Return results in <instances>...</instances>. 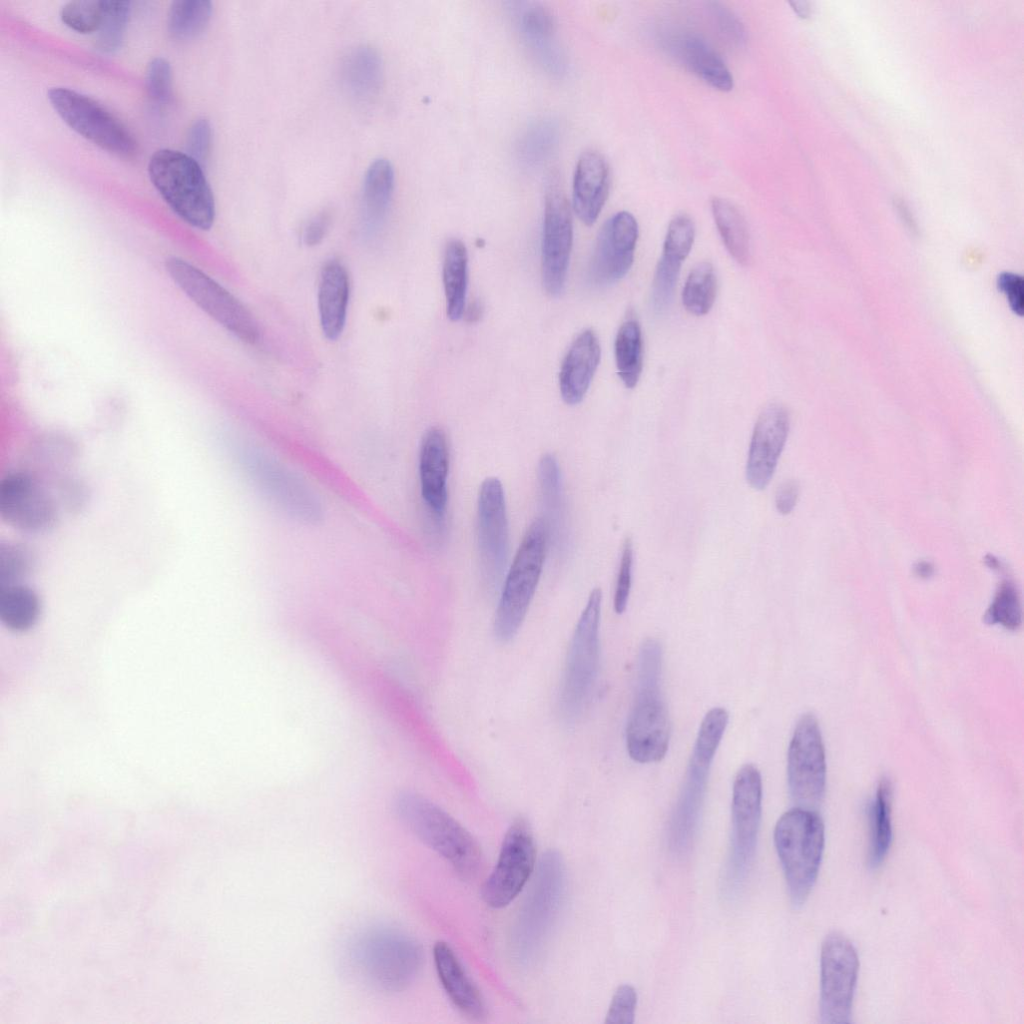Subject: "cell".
<instances>
[{
    "mask_svg": "<svg viewBox=\"0 0 1024 1024\" xmlns=\"http://www.w3.org/2000/svg\"><path fill=\"white\" fill-rule=\"evenodd\" d=\"M601 358L599 339L591 329L583 330L572 342L559 372V389L568 405L585 397Z\"/></svg>",
    "mask_w": 1024,
    "mask_h": 1024,
    "instance_id": "cell-23",
    "label": "cell"
},
{
    "mask_svg": "<svg viewBox=\"0 0 1024 1024\" xmlns=\"http://www.w3.org/2000/svg\"><path fill=\"white\" fill-rule=\"evenodd\" d=\"M638 234V223L627 211L617 212L603 224L589 268L595 284H613L628 273L634 261Z\"/></svg>",
    "mask_w": 1024,
    "mask_h": 1024,
    "instance_id": "cell-19",
    "label": "cell"
},
{
    "mask_svg": "<svg viewBox=\"0 0 1024 1024\" xmlns=\"http://www.w3.org/2000/svg\"><path fill=\"white\" fill-rule=\"evenodd\" d=\"M350 297V280L346 267L338 260L327 261L320 272L318 310L324 336L331 341L340 337L345 327Z\"/></svg>",
    "mask_w": 1024,
    "mask_h": 1024,
    "instance_id": "cell-26",
    "label": "cell"
},
{
    "mask_svg": "<svg viewBox=\"0 0 1024 1024\" xmlns=\"http://www.w3.org/2000/svg\"><path fill=\"white\" fill-rule=\"evenodd\" d=\"M433 956L439 980L452 1003L467 1017L483 1020L487 1015L485 1000L452 948L439 941Z\"/></svg>",
    "mask_w": 1024,
    "mask_h": 1024,
    "instance_id": "cell-25",
    "label": "cell"
},
{
    "mask_svg": "<svg viewBox=\"0 0 1024 1024\" xmlns=\"http://www.w3.org/2000/svg\"><path fill=\"white\" fill-rule=\"evenodd\" d=\"M859 959L853 944L840 933L823 941L820 956V1002L822 1023L851 1022Z\"/></svg>",
    "mask_w": 1024,
    "mask_h": 1024,
    "instance_id": "cell-14",
    "label": "cell"
},
{
    "mask_svg": "<svg viewBox=\"0 0 1024 1024\" xmlns=\"http://www.w3.org/2000/svg\"><path fill=\"white\" fill-rule=\"evenodd\" d=\"M363 972L386 991H400L417 977L423 950L410 936L394 931L370 934L356 948Z\"/></svg>",
    "mask_w": 1024,
    "mask_h": 1024,
    "instance_id": "cell-12",
    "label": "cell"
},
{
    "mask_svg": "<svg viewBox=\"0 0 1024 1024\" xmlns=\"http://www.w3.org/2000/svg\"><path fill=\"white\" fill-rule=\"evenodd\" d=\"M47 97L58 116L94 145L121 157L137 151L130 130L94 99L66 87L49 89Z\"/></svg>",
    "mask_w": 1024,
    "mask_h": 1024,
    "instance_id": "cell-11",
    "label": "cell"
},
{
    "mask_svg": "<svg viewBox=\"0 0 1024 1024\" xmlns=\"http://www.w3.org/2000/svg\"><path fill=\"white\" fill-rule=\"evenodd\" d=\"M661 670V645L647 639L638 655L635 696L625 732L627 752L638 763L661 761L669 746L670 721Z\"/></svg>",
    "mask_w": 1024,
    "mask_h": 1024,
    "instance_id": "cell-1",
    "label": "cell"
},
{
    "mask_svg": "<svg viewBox=\"0 0 1024 1024\" xmlns=\"http://www.w3.org/2000/svg\"><path fill=\"white\" fill-rule=\"evenodd\" d=\"M442 278L446 313L451 321L463 318L468 282V253L464 243L450 240L445 248Z\"/></svg>",
    "mask_w": 1024,
    "mask_h": 1024,
    "instance_id": "cell-30",
    "label": "cell"
},
{
    "mask_svg": "<svg viewBox=\"0 0 1024 1024\" xmlns=\"http://www.w3.org/2000/svg\"><path fill=\"white\" fill-rule=\"evenodd\" d=\"M800 493L798 481L789 479L783 482L775 494V507L782 515L790 514L795 508Z\"/></svg>",
    "mask_w": 1024,
    "mask_h": 1024,
    "instance_id": "cell-49",
    "label": "cell"
},
{
    "mask_svg": "<svg viewBox=\"0 0 1024 1024\" xmlns=\"http://www.w3.org/2000/svg\"><path fill=\"white\" fill-rule=\"evenodd\" d=\"M794 12L801 18H807L810 15L811 8L810 3L806 1H793L789 3Z\"/></svg>",
    "mask_w": 1024,
    "mask_h": 1024,
    "instance_id": "cell-54",
    "label": "cell"
},
{
    "mask_svg": "<svg viewBox=\"0 0 1024 1024\" xmlns=\"http://www.w3.org/2000/svg\"><path fill=\"white\" fill-rule=\"evenodd\" d=\"M633 569V543L631 538L623 542L620 563L617 573L613 606L617 614H622L627 607L631 590Z\"/></svg>",
    "mask_w": 1024,
    "mask_h": 1024,
    "instance_id": "cell-44",
    "label": "cell"
},
{
    "mask_svg": "<svg viewBox=\"0 0 1024 1024\" xmlns=\"http://www.w3.org/2000/svg\"><path fill=\"white\" fill-rule=\"evenodd\" d=\"M637 1006V993L628 984L620 985L610 1002L605 1023L632 1024Z\"/></svg>",
    "mask_w": 1024,
    "mask_h": 1024,
    "instance_id": "cell-45",
    "label": "cell"
},
{
    "mask_svg": "<svg viewBox=\"0 0 1024 1024\" xmlns=\"http://www.w3.org/2000/svg\"><path fill=\"white\" fill-rule=\"evenodd\" d=\"M556 137L551 124L540 123L527 132L523 142V152L532 161H537L548 153Z\"/></svg>",
    "mask_w": 1024,
    "mask_h": 1024,
    "instance_id": "cell-47",
    "label": "cell"
},
{
    "mask_svg": "<svg viewBox=\"0 0 1024 1024\" xmlns=\"http://www.w3.org/2000/svg\"><path fill=\"white\" fill-rule=\"evenodd\" d=\"M997 286L1005 295L1011 310L1018 316L1024 310V281L1020 275L1003 272L997 278Z\"/></svg>",
    "mask_w": 1024,
    "mask_h": 1024,
    "instance_id": "cell-48",
    "label": "cell"
},
{
    "mask_svg": "<svg viewBox=\"0 0 1024 1024\" xmlns=\"http://www.w3.org/2000/svg\"><path fill=\"white\" fill-rule=\"evenodd\" d=\"M382 76V59L371 46L355 48L343 62L342 78L345 87L358 99L373 96L380 88Z\"/></svg>",
    "mask_w": 1024,
    "mask_h": 1024,
    "instance_id": "cell-31",
    "label": "cell"
},
{
    "mask_svg": "<svg viewBox=\"0 0 1024 1024\" xmlns=\"http://www.w3.org/2000/svg\"><path fill=\"white\" fill-rule=\"evenodd\" d=\"M516 12V24L530 49L544 65L552 70L560 69L562 61L555 42V25L551 13L537 3H522Z\"/></svg>",
    "mask_w": 1024,
    "mask_h": 1024,
    "instance_id": "cell-27",
    "label": "cell"
},
{
    "mask_svg": "<svg viewBox=\"0 0 1024 1024\" xmlns=\"http://www.w3.org/2000/svg\"><path fill=\"white\" fill-rule=\"evenodd\" d=\"M714 10L721 31L734 41L740 42L743 39V29L740 22L722 7L716 6Z\"/></svg>",
    "mask_w": 1024,
    "mask_h": 1024,
    "instance_id": "cell-51",
    "label": "cell"
},
{
    "mask_svg": "<svg viewBox=\"0 0 1024 1024\" xmlns=\"http://www.w3.org/2000/svg\"><path fill=\"white\" fill-rule=\"evenodd\" d=\"M395 808L402 822L461 877L472 878L478 873L482 865L480 846L449 813L414 792L399 794Z\"/></svg>",
    "mask_w": 1024,
    "mask_h": 1024,
    "instance_id": "cell-5",
    "label": "cell"
},
{
    "mask_svg": "<svg viewBox=\"0 0 1024 1024\" xmlns=\"http://www.w3.org/2000/svg\"><path fill=\"white\" fill-rule=\"evenodd\" d=\"M762 815V778L746 764L737 772L732 791L731 838L724 890L729 896L744 884L754 860Z\"/></svg>",
    "mask_w": 1024,
    "mask_h": 1024,
    "instance_id": "cell-9",
    "label": "cell"
},
{
    "mask_svg": "<svg viewBox=\"0 0 1024 1024\" xmlns=\"http://www.w3.org/2000/svg\"><path fill=\"white\" fill-rule=\"evenodd\" d=\"M477 542L483 581L489 589H493L503 576L509 552L505 493L501 481L496 477L486 478L479 489Z\"/></svg>",
    "mask_w": 1024,
    "mask_h": 1024,
    "instance_id": "cell-16",
    "label": "cell"
},
{
    "mask_svg": "<svg viewBox=\"0 0 1024 1024\" xmlns=\"http://www.w3.org/2000/svg\"><path fill=\"white\" fill-rule=\"evenodd\" d=\"M824 824L812 809L785 812L774 828V844L786 880L790 902L800 908L816 882L824 850Z\"/></svg>",
    "mask_w": 1024,
    "mask_h": 1024,
    "instance_id": "cell-4",
    "label": "cell"
},
{
    "mask_svg": "<svg viewBox=\"0 0 1024 1024\" xmlns=\"http://www.w3.org/2000/svg\"><path fill=\"white\" fill-rule=\"evenodd\" d=\"M713 218L727 251L741 265L751 258L748 226L740 210L729 200L715 197L711 201Z\"/></svg>",
    "mask_w": 1024,
    "mask_h": 1024,
    "instance_id": "cell-32",
    "label": "cell"
},
{
    "mask_svg": "<svg viewBox=\"0 0 1024 1024\" xmlns=\"http://www.w3.org/2000/svg\"><path fill=\"white\" fill-rule=\"evenodd\" d=\"M548 531L539 517L526 530L506 574L494 619V634L511 640L525 619L545 562Z\"/></svg>",
    "mask_w": 1024,
    "mask_h": 1024,
    "instance_id": "cell-7",
    "label": "cell"
},
{
    "mask_svg": "<svg viewBox=\"0 0 1024 1024\" xmlns=\"http://www.w3.org/2000/svg\"><path fill=\"white\" fill-rule=\"evenodd\" d=\"M103 1L74 0L60 9L61 21L70 29L81 33H95L100 25Z\"/></svg>",
    "mask_w": 1024,
    "mask_h": 1024,
    "instance_id": "cell-42",
    "label": "cell"
},
{
    "mask_svg": "<svg viewBox=\"0 0 1024 1024\" xmlns=\"http://www.w3.org/2000/svg\"><path fill=\"white\" fill-rule=\"evenodd\" d=\"M212 144V128L205 118H199L190 126L186 137V154L202 166L206 162Z\"/></svg>",
    "mask_w": 1024,
    "mask_h": 1024,
    "instance_id": "cell-46",
    "label": "cell"
},
{
    "mask_svg": "<svg viewBox=\"0 0 1024 1024\" xmlns=\"http://www.w3.org/2000/svg\"><path fill=\"white\" fill-rule=\"evenodd\" d=\"M148 175L167 205L183 221L209 230L215 220V201L202 165L182 151L163 148L148 162Z\"/></svg>",
    "mask_w": 1024,
    "mask_h": 1024,
    "instance_id": "cell-6",
    "label": "cell"
},
{
    "mask_svg": "<svg viewBox=\"0 0 1024 1024\" xmlns=\"http://www.w3.org/2000/svg\"><path fill=\"white\" fill-rule=\"evenodd\" d=\"M601 603L602 591L595 588L570 641L559 692V709L566 721H575L580 716L597 679Z\"/></svg>",
    "mask_w": 1024,
    "mask_h": 1024,
    "instance_id": "cell-8",
    "label": "cell"
},
{
    "mask_svg": "<svg viewBox=\"0 0 1024 1024\" xmlns=\"http://www.w3.org/2000/svg\"><path fill=\"white\" fill-rule=\"evenodd\" d=\"M35 558L32 551L25 545L16 542L2 543L0 546V584L21 583L34 568Z\"/></svg>",
    "mask_w": 1024,
    "mask_h": 1024,
    "instance_id": "cell-41",
    "label": "cell"
},
{
    "mask_svg": "<svg viewBox=\"0 0 1024 1024\" xmlns=\"http://www.w3.org/2000/svg\"><path fill=\"white\" fill-rule=\"evenodd\" d=\"M618 375L626 388H634L643 367V340L639 322L626 319L620 326L614 342Z\"/></svg>",
    "mask_w": 1024,
    "mask_h": 1024,
    "instance_id": "cell-35",
    "label": "cell"
},
{
    "mask_svg": "<svg viewBox=\"0 0 1024 1024\" xmlns=\"http://www.w3.org/2000/svg\"><path fill=\"white\" fill-rule=\"evenodd\" d=\"M984 622L989 625L1015 631L1022 623V608L1019 592L1013 582L1004 580L999 585L994 598L984 614Z\"/></svg>",
    "mask_w": 1024,
    "mask_h": 1024,
    "instance_id": "cell-39",
    "label": "cell"
},
{
    "mask_svg": "<svg viewBox=\"0 0 1024 1024\" xmlns=\"http://www.w3.org/2000/svg\"><path fill=\"white\" fill-rule=\"evenodd\" d=\"M330 219L328 212H321L312 218L304 228L303 242L307 246L318 245L329 229Z\"/></svg>",
    "mask_w": 1024,
    "mask_h": 1024,
    "instance_id": "cell-50",
    "label": "cell"
},
{
    "mask_svg": "<svg viewBox=\"0 0 1024 1024\" xmlns=\"http://www.w3.org/2000/svg\"><path fill=\"white\" fill-rule=\"evenodd\" d=\"M716 294L717 277L713 265L709 262L698 263L691 269L684 284L683 306L693 315H705L711 310Z\"/></svg>",
    "mask_w": 1024,
    "mask_h": 1024,
    "instance_id": "cell-37",
    "label": "cell"
},
{
    "mask_svg": "<svg viewBox=\"0 0 1024 1024\" xmlns=\"http://www.w3.org/2000/svg\"><path fill=\"white\" fill-rule=\"evenodd\" d=\"M538 481L544 515L540 517L548 531V541L561 545L565 531V503L561 471L552 454H544L538 464Z\"/></svg>",
    "mask_w": 1024,
    "mask_h": 1024,
    "instance_id": "cell-28",
    "label": "cell"
},
{
    "mask_svg": "<svg viewBox=\"0 0 1024 1024\" xmlns=\"http://www.w3.org/2000/svg\"><path fill=\"white\" fill-rule=\"evenodd\" d=\"M209 0H177L169 7L167 30L176 40H189L199 35L207 26L212 15Z\"/></svg>",
    "mask_w": 1024,
    "mask_h": 1024,
    "instance_id": "cell-36",
    "label": "cell"
},
{
    "mask_svg": "<svg viewBox=\"0 0 1024 1024\" xmlns=\"http://www.w3.org/2000/svg\"><path fill=\"white\" fill-rule=\"evenodd\" d=\"M728 720L724 708L714 707L700 724L686 778L669 821V848L676 855L685 854L692 845L702 813L710 766Z\"/></svg>",
    "mask_w": 1024,
    "mask_h": 1024,
    "instance_id": "cell-3",
    "label": "cell"
},
{
    "mask_svg": "<svg viewBox=\"0 0 1024 1024\" xmlns=\"http://www.w3.org/2000/svg\"><path fill=\"white\" fill-rule=\"evenodd\" d=\"M683 262L677 256L662 252L652 281L651 303L655 312L663 313L669 307Z\"/></svg>",
    "mask_w": 1024,
    "mask_h": 1024,
    "instance_id": "cell-40",
    "label": "cell"
},
{
    "mask_svg": "<svg viewBox=\"0 0 1024 1024\" xmlns=\"http://www.w3.org/2000/svg\"><path fill=\"white\" fill-rule=\"evenodd\" d=\"M130 14V1H103L101 22L94 33L98 51L113 54L121 48Z\"/></svg>",
    "mask_w": 1024,
    "mask_h": 1024,
    "instance_id": "cell-38",
    "label": "cell"
},
{
    "mask_svg": "<svg viewBox=\"0 0 1024 1024\" xmlns=\"http://www.w3.org/2000/svg\"><path fill=\"white\" fill-rule=\"evenodd\" d=\"M897 208L905 224L911 231H914L916 229V226L907 207L904 205V203L900 202L897 203Z\"/></svg>",
    "mask_w": 1024,
    "mask_h": 1024,
    "instance_id": "cell-55",
    "label": "cell"
},
{
    "mask_svg": "<svg viewBox=\"0 0 1024 1024\" xmlns=\"http://www.w3.org/2000/svg\"><path fill=\"white\" fill-rule=\"evenodd\" d=\"M573 245V221L569 202L556 184L545 196L541 245L542 283L546 292L559 296L565 288Z\"/></svg>",
    "mask_w": 1024,
    "mask_h": 1024,
    "instance_id": "cell-18",
    "label": "cell"
},
{
    "mask_svg": "<svg viewBox=\"0 0 1024 1024\" xmlns=\"http://www.w3.org/2000/svg\"><path fill=\"white\" fill-rule=\"evenodd\" d=\"M483 314V307L480 302L473 301L468 306H465L463 318L468 323L477 322Z\"/></svg>",
    "mask_w": 1024,
    "mask_h": 1024,
    "instance_id": "cell-52",
    "label": "cell"
},
{
    "mask_svg": "<svg viewBox=\"0 0 1024 1024\" xmlns=\"http://www.w3.org/2000/svg\"><path fill=\"white\" fill-rule=\"evenodd\" d=\"M788 433L789 415L785 407L767 405L754 425L746 461V480L753 489L763 490L769 485Z\"/></svg>",
    "mask_w": 1024,
    "mask_h": 1024,
    "instance_id": "cell-20",
    "label": "cell"
},
{
    "mask_svg": "<svg viewBox=\"0 0 1024 1024\" xmlns=\"http://www.w3.org/2000/svg\"><path fill=\"white\" fill-rule=\"evenodd\" d=\"M669 53L685 68L712 88L728 92L733 77L718 52L698 35L684 33L665 40Z\"/></svg>",
    "mask_w": 1024,
    "mask_h": 1024,
    "instance_id": "cell-24",
    "label": "cell"
},
{
    "mask_svg": "<svg viewBox=\"0 0 1024 1024\" xmlns=\"http://www.w3.org/2000/svg\"><path fill=\"white\" fill-rule=\"evenodd\" d=\"M609 167L603 155L588 150L579 157L573 178L572 207L585 225L597 220L609 193Z\"/></svg>",
    "mask_w": 1024,
    "mask_h": 1024,
    "instance_id": "cell-22",
    "label": "cell"
},
{
    "mask_svg": "<svg viewBox=\"0 0 1024 1024\" xmlns=\"http://www.w3.org/2000/svg\"><path fill=\"white\" fill-rule=\"evenodd\" d=\"M535 855L531 827L524 818H517L508 828L497 862L482 886L486 905L503 908L517 897L534 871Z\"/></svg>",
    "mask_w": 1024,
    "mask_h": 1024,
    "instance_id": "cell-15",
    "label": "cell"
},
{
    "mask_svg": "<svg viewBox=\"0 0 1024 1024\" xmlns=\"http://www.w3.org/2000/svg\"><path fill=\"white\" fill-rule=\"evenodd\" d=\"M57 503L38 476L29 471L7 473L0 482V516L25 533H43L57 520Z\"/></svg>",
    "mask_w": 1024,
    "mask_h": 1024,
    "instance_id": "cell-17",
    "label": "cell"
},
{
    "mask_svg": "<svg viewBox=\"0 0 1024 1024\" xmlns=\"http://www.w3.org/2000/svg\"><path fill=\"white\" fill-rule=\"evenodd\" d=\"M173 74L170 63L162 57L152 59L146 69L145 86L151 102L162 107L172 97Z\"/></svg>",
    "mask_w": 1024,
    "mask_h": 1024,
    "instance_id": "cell-43",
    "label": "cell"
},
{
    "mask_svg": "<svg viewBox=\"0 0 1024 1024\" xmlns=\"http://www.w3.org/2000/svg\"><path fill=\"white\" fill-rule=\"evenodd\" d=\"M395 175L392 164L384 158L373 161L364 176L362 214L365 226L374 230L381 225L394 192Z\"/></svg>",
    "mask_w": 1024,
    "mask_h": 1024,
    "instance_id": "cell-29",
    "label": "cell"
},
{
    "mask_svg": "<svg viewBox=\"0 0 1024 1024\" xmlns=\"http://www.w3.org/2000/svg\"><path fill=\"white\" fill-rule=\"evenodd\" d=\"M165 268L176 285L227 331L245 343L259 340L260 328L254 316L222 285L178 257L167 259Z\"/></svg>",
    "mask_w": 1024,
    "mask_h": 1024,
    "instance_id": "cell-10",
    "label": "cell"
},
{
    "mask_svg": "<svg viewBox=\"0 0 1024 1024\" xmlns=\"http://www.w3.org/2000/svg\"><path fill=\"white\" fill-rule=\"evenodd\" d=\"M419 481L423 502L438 524L444 521L448 502L449 448L447 437L439 427L429 428L419 449Z\"/></svg>",
    "mask_w": 1024,
    "mask_h": 1024,
    "instance_id": "cell-21",
    "label": "cell"
},
{
    "mask_svg": "<svg viewBox=\"0 0 1024 1024\" xmlns=\"http://www.w3.org/2000/svg\"><path fill=\"white\" fill-rule=\"evenodd\" d=\"M914 570L915 574L923 579H928L934 574V566L928 561H919Z\"/></svg>",
    "mask_w": 1024,
    "mask_h": 1024,
    "instance_id": "cell-53",
    "label": "cell"
},
{
    "mask_svg": "<svg viewBox=\"0 0 1024 1024\" xmlns=\"http://www.w3.org/2000/svg\"><path fill=\"white\" fill-rule=\"evenodd\" d=\"M789 793L797 807L815 810L826 785V757L816 717L803 714L793 731L787 754Z\"/></svg>",
    "mask_w": 1024,
    "mask_h": 1024,
    "instance_id": "cell-13",
    "label": "cell"
},
{
    "mask_svg": "<svg viewBox=\"0 0 1024 1024\" xmlns=\"http://www.w3.org/2000/svg\"><path fill=\"white\" fill-rule=\"evenodd\" d=\"M892 784L882 778L870 806L869 865L876 868L884 861L892 842Z\"/></svg>",
    "mask_w": 1024,
    "mask_h": 1024,
    "instance_id": "cell-34",
    "label": "cell"
},
{
    "mask_svg": "<svg viewBox=\"0 0 1024 1024\" xmlns=\"http://www.w3.org/2000/svg\"><path fill=\"white\" fill-rule=\"evenodd\" d=\"M41 613L38 594L22 583L0 587V619L10 630L24 632L31 629Z\"/></svg>",
    "mask_w": 1024,
    "mask_h": 1024,
    "instance_id": "cell-33",
    "label": "cell"
},
{
    "mask_svg": "<svg viewBox=\"0 0 1024 1024\" xmlns=\"http://www.w3.org/2000/svg\"><path fill=\"white\" fill-rule=\"evenodd\" d=\"M565 886L561 855L556 850L546 851L512 928V954L519 965L530 966L540 956L561 910Z\"/></svg>",
    "mask_w": 1024,
    "mask_h": 1024,
    "instance_id": "cell-2",
    "label": "cell"
}]
</instances>
